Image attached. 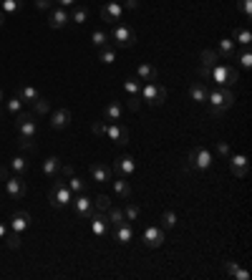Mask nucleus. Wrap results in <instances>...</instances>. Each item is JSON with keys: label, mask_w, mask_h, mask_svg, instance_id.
<instances>
[{"label": "nucleus", "mask_w": 252, "mask_h": 280, "mask_svg": "<svg viewBox=\"0 0 252 280\" xmlns=\"http://www.w3.org/2000/svg\"><path fill=\"white\" fill-rule=\"evenodd\" d=\"M207 104L212 106L210 109V116H222L234 104V94H232L230 86H217V89L207 91Z\"/></svg>", "instance_id": "obj_1"}, {"label": "nucleus", "mask_w": 252, "mask_h": 280, "mask_svg": "<svg viewBox=\"0 0 252 280\" xmlns=\"http://www.w3.org/2000/svg\"><path fill=\"white\" fill-rule=\"evenodd\" d=\"M210 79H212L217 86H234V84L240 81L237 68H234V66H230V63H214V66H212Z\"/></svg>", "instance_id": "obj_2"}, {"label": "nucleus", "mask_w": 252, "mask_h": 280, "mask_svg": "<svg viewBox=\"0 0 252 280\" xmlns=\"http://www.w3.org/2000/svg\"><path fill=\"white\" fill-rule=\"evenodd\" d=\"M108 41H114L116 48H132V46L136 43V33H134L129 26L118 23V26H114V31L108 33Z\"/></svg>", "instance_id": "obj_3"}, {"label": "nucleus", "mask_w": 252, "mask_h": 280, "mask_svg": "<svg viewBox=\"0 0 252 280\" xmlns=\"http://www.w3.org/2000/svg\"><path fill=\"white\" fill-rule=\"evenodd\" d=\"M214 164V154L207 147H194L189 152V167H194L197 172H207Z\"/></svg>", "instance_id": "obj_4"}, {"label": "nucleus", "mask_w": 252, "mask_h": 280, "mask_svg": "<svg viewBox=\"0 0 252 280\" xmlns=\"http://www.w3.org/2000/svg\"><path fill=\"white\" fill-rule=\"evenodd\" d=\"M142 99L144 101H149L152 106H162L164 101H166V89L162 86V84H156V81H146L144 86H142Z\"/></svg>", "instance_id": "obj_5"}, {"label": "nucleus", "mask_w": 252, "mask_h": 280, "mask_svg": "<svg viewBox=\"0 0 252 280\" xmlns=\"http://www.w3.org/2000/svg\"><path fill=\"white\" fill-rule=\"evenodd\" d=\"M48 199H50L53 207H68L71 199H74V192L68 189L66 182H56V184L50 187V192H48Z\"/></svg>", "instance_id": "obj_6"}, {"label": "nucleus", "mask_w": 252, "mask_h": 280, "mask_svg": "<svg viewBox=\"0 0 252 280\" xmlns=\"http://www.w3.org/2000/svg\"><path fill=\"white\" fill-rule=\"evenodd\" d=\"M18 121V139H36V131H38V124H36V114H18L16 116Z\"/></svg>", "instance_id": "obj_7"}, {"label": "nucleus", "mask_w": 252, "mask_h": 280, "mask_svg": "<svg viewBox=\"0 0 252 280\" xmlns=\"http://www.w3.org/2000/svg\"><path fill=\"white\" fill-rule=\"evenodd\" d=\"M76 199H71V204H74V212L78 215V217H84V220H88L96 209H94V199L91 197H86V192H81V194H74Z\"/></svg>", "instance_id": "obj_8"}, {"label": "nucleus", "mask_w": 252, "mask_h": 280, "mask_svg": "<svg viewBox=\"0 0 252 280\" xmlns=\"http://www.w3.org/2000/svg\"><path fill=\"white\" fill-rule=\"evenodd\" d=\"M88 172H91V179H94V182H98V184H104V182H111V179H114V167L101 164V162H94V164L88 167Z\"/></svg>", "instance_id": "obj_9"}, {"label": "nucleus", "mask_w": 252, "mask_h": 280, "mask_svg": "<svg viewBox=\"0 0 252 280\" xmlns=\"http://www.w3.org/2000/svg\"><path fill=\"white\" fill-rule=\"evenodd\" d=\"M104 136H108L111 142H116V144H129V129L121 126V124H116V121H111L106 126V134Z\"/></svg>", "instance_id": "obj_10"}, {"label": "nucleus", "mask_w": 252, "mask_h": 280, "mask_svg": "<svg viewBox=\"0 0 252 280\" xmlns=\"http://www.w3.org/2000/svg\"><path fill=\"white\" fill-rule=\"evenodd\" d=\"M6 192H8L10 199H20V197L26 194V179H23L20 174L8 177V179H6Z\"/></svg>", "instance_id": "obj_11"}, {"label": "nucleus", "mask_w": 252, "mask_h": 280, "mask_svg": "<svg viewBox=\"0 0 252 280\" xmlns=\"http://www.w3.org/2000/svg\"><path fill=\"white\" fill-rule=\"evenodd\" d=\"M121 16H124V8H121V3H114V0H108V3L101 8V21L104 23H116V21H121Z\"/></svg>", "instance_id": "obj_12"}, {"label": "nucleus", "mask_w": 252, "mask_h": 280, "mask_svg": "<svg viewBox=\"0 0 252 280\" xmlns=\"http://www.w3.org/2000/svg\"><path fill=\"white\" fill-rule=\"evenodd\" d=\"M114 240L121 242V245H129V242L134 240V225H132L129 220H124L121 225H116V230H114Z\"/></svg>", "instance_id": "obj_13"}, {"label": "nucleus", "mask_w": 252, "mask_h": 280, "mask_svg": "<svg viewBox=\"0 0 252 280\" xmlns=\"http://www.w3.org/2000/svg\"><path fill=\"white\" fill-rule=\"evenodd\" d=\"M144 245H146V247H162V245H164V230L156 227V225L146 227V230H144Z\"/></svg>", "instance_id": "obj_14"}, {"label": "nucleus", "mask_w": 252, "mask_h": 280, "mask_svg": "<svg viewBox=\"0 0 252 280\" xmlns=\"http://www.w3.org/2000/svg\"><path fill=\"white\" fill-rule=\"evenodd\" d=\"M74 121V114L68 109H56L50 114V129H66Z\"/></svg>", "instance_id": "obj_15"}, {"label": "nucleus", "mask_w": 252, "mask_h": 280, "mask_svg": "<svg viewBox=\"0 0 252 280\" xmlns=\"http://www.w3.org/2000/svg\"><path fill=\"white\" fill-rule=\"evenodd\" d=\"M114 169H116L118 174H124V177H132V174L136 172V159H134V157H129V154H124V157H118V159H116Z\"/></svg>", "instance_id": "obj_16"}, {"label": "nucleus", "mask_w": 252, "mask_h": 280, "mask_svg": "<svg viewBox=\"0 0 252 280\" xmlns=\"http://www.w3.org/2000/svg\"><path fill=\"white\" fill-rule=\"evenodd\" d=\"M68 23V11L66 8H53L50 13H48V26L50 28H63V26H66Z\"/></svg>", "instance_id": "obj_17"}, {"label": "nucleus", "mask_w": 252, "mask_h": 280, "mask_svg": "<svg viewBox=\"0 0 252 280\" xmlns=\"http://www.w3.org/2000/svg\"><path fill=\"white\" fill-rule=\"evenodd\" d=\"M30 222H33V220H30L28 212H16V215L10 217V230H13V232H26V230L30 227Z\"/></svg>", "instance_id": "obj_18"}, {"label": "nucleus", "mask_w": 252, "mask_h": 280, "mask_svg": "<svg viewBox=\"0 0 252 280\" xmlns=\"http://www.w3.org/2000/svg\"><path fill=\"white\" fill-rule=\"evenodd\" d=\"M88 220H91V232H94V235L104 237V235L108 232V220H106V217H104L101 212H94V215H91Z\"/></svg>", "instance_id": "obj_19"}, {"label": "nucleus", "mask_w": 252, "mask_h": 280, "mask_svg": "<svg viewBox=\"0 0 252 280\" xmlns=\"http://www.w3.org/2000/svg\"><path fill=\"white\" fill-rule=\"evenodd\" d=\"M230 172H232L234 177H244V174H247V157H244V154L230 157Z\"/></svg>", "instance_id": "obj_20"}, {"label": "nucleus", "mask_w": 252, "mask_h": 280, "mask_svg": "<svg viewBox=\"0 0 252 280\" xmlns=\"http://www.w3.org/2000/svg\"><path fill=\"white\" fill-rule=\"evenodd\" d=\"M207 86L202 84V81H194L192 86H189V96H192V101H197V104H207Z\"/></svg>", "instance_id": "obj_21"}, {"label": "nucleus", "mask_w": 252, "mask_h": 280, "mask_svg": "<svg viewBox=\"0 0 252 280\" xmlns=\"http://www.w3.org/2000/svg\"><path fill=\"white\" fill-rule=\"evenodd\" d=\"M111 184H114V192L118 194V197H124V199H129L132 197V184H129V177H121V179H111Z\"/></svg>", "instance_id": "obj_22"}, {"label": "nucleus", "mask_w": 252, "mask_h": 280, "mask_svg": "<svg viewBox=\"0 0 252 280\" xmlns=\"http://www.w3.org/2000/svg\"><path fill=\"white\" fill-rule=\"evenodd\" d=\"M136 76H139V81H156V68L152 66V63H142L139 68H136Z\"/></svg>", "instance_id": "obj_23"}, {"label": "nucleus", "mask_w": 252, "mask_h": 280, "mask_svg": "<svg viewBox=\"0 0 252 280\" xmlns=\"http://www.w3.org/2000/svg\"><path fill=\"white\" fill-rule=\"evenodd\" d=\"M217 56H222V58H234V41L232 38H222L220 41V46H217Z\"/></svg>", "instance_id": "obj_24"}, {"label": "nucleus", "mask_w": 252, "mask_h": 280, "mask_svg": "<svg viewBox=\"0 0 252 280\" xmlns=\"http://www.w3.org/2000/svg\"><path fill=\"white\" fill-rule=\"evenodd\" d=\"M58 172H60V159H58V157H48V159L43 162V174H46L48 179H53Z\"/></svg>", "instance_id": "obj_25"}, {"label": "nucleus", "mask_w": 252, "mask_h": 280, "mask_svg": "<svg viewBox=\"0 0 252 280\" xmlns=\"http://www.w3.org/2000/svg\"><path fill=\"white\" fill-rule=\"evenodd\" d=\"M68 21H74V23H78V26H81V23H86V21H88V8H84V6H78V3H76V6H74V11L68 13Z\"/></svg>", "instance_id": "obj_26"}, {"label": "nucleus", "mask_w": 252, "mask_h": 280, "mask_svg": "<svg viewBox=\"0 0 252 280\" xmlns=\"http://www.w3.org/2000/svg\"><path fill=\"white\" fill-rule=\"evenodd\" d=\"M121 111H124V106H121L118 101H111V104L106 106L104 116H106V121L111 124V121H118V119H121Z\"/></svg>", "instance_id": "obj_27"}, {"label": "nucleus", "mask_w": 252, "mask_h": 280, "mask_svg": "<svg viewBox=\"0 0 252 280\" xmlns=\"http://www.w3.org/2000/svg\"><path fill=\"white\" fill-rule=\"evenodd\" d=\"M106 212H108V217H106V220H108V225H114V227H116V225H121V222L126 220V217H124V209H121V207H108Z\"/></svg>", "instance_id": "obj_28"}, {"label": "nucleus", "mask_w": 252, "mask_h": 280, "mask_svg": "<svg viewBox=\"0 0 252 280\" xmlns=\"http://www.w3.org/2000/svg\"><path fill=\"white\" fill-rule=\"evenodd\" d=\"M232 41H237L240 46L250 48V41H252V33H250V28H234V38H232Z\"/></svg>", "instance_id": "obj_29"}, {"label": "nucleus", "mask_w": 252, "mask_h": 280, "mask_svg": "<svg viewBox=\"0 0 252 280\" xmlns=\"http://www.w3.org/2000/svg\"><path fill=\"white\" fill-rule=\"evenodd\" d=\"M224 267H227V272H230L232 277H237V280H250V272H247L244 267H240L237 262H227Z\"/></svg>", "instance_id": "obj_30"}, {"label": "nucleus", "mask_w": 252, "mask_h": 280, "mask_svg": "<svg viewBox=\"0 0 252 280\" xmlns=\"http://www.w3.org/2000/svg\"><path fill=\"white\" fill-rule=\"evenodd\" d=\"M0 8H3L6 16H13L16 11L23 8V0H0Z\"/></svg>", "instance_id": "obj_31"}, {"label": "nucleus", "mask_w": 252, "mask_h": 280, "mask_svg": "<svg viewBox=\"0 0 252 280\" xmlns=\"http://www.w3.org/2000/svg\"><path fill=\"white\" fill-rule=\"evenodd\" d=\"M124 89H126V94H129V96H139V91H142V81L139 79H126L124 81Z\"/></svg>", "instance_id": "obj_32"}, {"label": "nucleus", "mask_w": 252, "mask_h": 280, "mask_svg": "<svg viewBox=\"0 0 252 280\" xmlns=\"http://www.w3.org/2000/svg\"><path fill=\"white\" fill-rule=\"evenodd\" d=\"M66 184H68V189H71L74 194H81V192H86V182H84L81 177H74V174H71Z\"/></svg>", "instance_id": "obj_33"}, {"label": "nucleus", "mask_w": 252, "mask_h": 280, "mask_svg": "<svg viewBox=\"0 0 252 280\" xmlns=\"http://www.w3.org/2000/svg\"><path fill=\"white\" fill-rule=\"evenodd\" d=\"M200 61H202V66H210V68H212V66L220 61V56H217V51H210V48H207V51L200 53Z\"/></svg>", "instance_id": "obj_34"}, {"label": "nucleus", "mask_w": 252, "mask_h": 280, "mask_svg": "<svg viewBox=\"0 0 252 280\" xmlns=\"http://www.w3.org/2000/svg\"><path fill=\"white\" fill-rule=\"evenodd\" d=\"M10 169H13L16 174H20V177H23V174L28 172V162H26L23 157H13V159H10Z\"/></svg>", "instance_id": "obj_35"}, {"label": "nucleus", "mask_w": 252, "mask_h": 280, "mask_svg": "<svg viewBox=\"0 0 252 280\" xmlns=\"http://www.w3.org/2000/svg\"><path fill=\"white\" fill-rule=\"evenodd\" d=\"M108 207H111V199L106 194H96L94 197V209H96V212H106Z\"/></svg>", "instance_id": "obj_36"}, {"label": "nucleus", "mask_w": 252, "mask_h": 280, "mask_svg": "<svg viewBox=\"0 0 252 280\" xmlns=\"http://www.w3.org/2000/svg\"><path fill=\"white\" fill-rule=\"evenodd\" d=\"M139 215H142V209H139L136 204H132V202H129V204L124 207V217L129 220V222H136V220H139Z\"/></svg>", "instance_id": "obj_37"}, {"label": "nucleus", "mask_w": 252, "mask_h": 280, "mask_svg": "<svg viewBox=\"0 0 252 280\" xmlns=\"http://www.w3.org/2000/svg\"><path fill=\"white\" fill-rule=\"evenodd\" d=\"M38 96H40V94H38V89H36V86H23V89H20V99H23V101H28V104H33Z\"/></svg>", "instance_id": "obj_38"}, {"label": "nucleus", "mask_w": 252, "mask_h": 280, "mask_svg": "<svg viewBox=\"0 0 252 280\" xmlns=\"http://www.w3.org/2000/svg\"><path fill=\"white\" fill-rule=\"evenodd\" d=\"M98 61L106 63V66L114 63V61H116V51H114V48H98Z\"/></svg>", "instance_id": "obj_39"}, {"label": "nucleus", "mask_w": 252, "mask_h": 280, "mask_svg": "<svg viewBox=\"0 0 252 280\" xmlns=\"http://www.w3.org/2000/svg\"><path fill=\"white\" fill-rule=\"evenodd\" d=\"M166 227H176V212H172V209H166L162 215V230H166Z\"/></svg>", "instance_id": "obj_40"}, {"label": "nucleus", "mask_w": 252, "mask_h": 280, "mask_svg": "<svg viewBox=\"0 0 252 280\" xmlns=\"http://www.w3.org/2000/svg\"><path fill=\"white\" fill-rule=\"evenodd\" d=\"M91 41H94L96 48H106V43H108V33H104V31H94Z\"/></svg>", "instance_id": "obj_41"}, {"label": "nucleus", "mask_w": 252, "mask_h": 280, "mask_svg": "<svg viewBox=\"0 0 252 280\" xmlns=\"http://www.w3.org/2000/svg\"><path fill=\"white\" fill-rule=\"evenodd\" d=\"M6 245H8L10 250H18V247L23 245V240H20V232H8V235H6Z\"/></svg>", "instance_id": "obj_42"}, {"label": "nucleus", "mask_w": 252, "mask_h": 280, "mask_svg": "<svg viewBox=\"0 0 252 280\" xmlns=\"http://www.w3.org/2000/svg\"><path fill=\"white\" fill-rule=\"evenodd\" d=\"M20 109H23V99H20V96H13V99L8 101V111L18 116V114H20Z\"/></svg>", "instance_id": "obj_43"}, {"label": "nucleus", "mask_w": 252, "mask_h": 280, "mask_svg": "<svg viewBox=\"0 0 252 280\" xmlns=\"http://www.w3.org/2000/svg\"><path fill=\"white\" fill-rule=\"evenodd\" d=\"M240 66H242V68H250V66H252V53H250V48L242 51V56H240Z\"/></svg>", "instance_id": "obj_44"}, {"label": "nucleus", "mask_w": 252, "mask_h": 280, "mask_svg": "<svg viewBox=\"0 0 252 280\" xmlns=\"http://www.w3.org/2000/svg\"><path fill=\"white\" fill-rule=\"evenodd\" d=\"M33 106H36V111H38V114H46V111H48V101H46L43 96H38V99L33 101Z\"/></svg>", "instance_id": "obj_45"}, {"label": "nucleus", "mask_w": 252, "mask_h": 280, "mask_svg": "<svg viewBox=\"0 0 252 280\" xmlns=\"http://www.w3.org/2000/svg\"><path fill=\"white\" fill-rule=\"evenodd\" d=\"M106 126H108L106 121H94V124H91V131H94L96 136H101V134H106Z\"/></svg>", "instance_id": "obj_46"}, {"label": "nucleus", "mask_w": 252, "mask_h": 280, "mask_svg": "<svg viewBox=\"0 0 252 280\" xmlns=\"http://www.w3.org/2000/svg\"><path fill=\"white\" fill-rule=\"evenodd\" d=\"M139 106H142L139 96H129V99H126V109H129V111H139Z\"/></svg>", "instance_id": "obj_47"}, {"label": "nucleus", "mask_w": 252, "mask_h": 280, "mask_svg": "<svg viewBox=\"0 0 252 280\" xmlns=\"http://www.w3.org/2000/svg\"><path fill=\"white\" fill-rule=\"evenodd\" d=\"M18 147H20V149H26V152L36 149V144H33V139H18Z\"/></svg>", "instance_id": "obj_48"}, {"label": "nucleus", "mask_w": 252, "mask_h": 280, "mask_svg": "<svg viewBox=\"0 0 252 280\" xmlns=\"http://www.w3.org/2000/svg\"><path fill=\"white\" fill-rule=\"evenodd\" d=\"M240 8H242L244 18H250V13H252V0H240Z\"/></svg>", "instance_id": "obj_49"}, {"label": "nucleus", "mask_w": 252, "mask_h": 280, "mask_svg": "<svg viewBox=\"0 0 252 280\" xmlns=\"http://www.w3.org/2000/svg\"><path fill=\"white\" fill-rule=\"evenodd\" d=\"M121 8H126V11H136L139 8V0H124V6Z\"/></svg>", "instance_id": "obj_50"}, {"label": "nucleus", "mask_w": 252, "mask_h": 280, "mask_svg": "<svg viewBox=\"0 0 252 280\" xmlns=\"http://www.w3.org/2000/svg\"><path fill=\"white\" fill-rule=\"evenodd\" d=\"M56 3L60 6V8H71V6H76L78 0H56Z\"/></svg>", "instance_id": "obj_51"}, {"label": "nucleus", "mask_w": 252, "mask_h": 280, "mask_svg": "<svg viewBox=\"0 0 252 280\" xmlns=\"http://www.w3.org/2000/svg\"><path fill=\"white\" fill-rule=\"evenodd\" d=\"M210 74H212L210 66H200V76H202V79H210Z\"/></svg>", "instance_id": "obj_52"}, {"label": "nucleus", "mask_w": 252, "mask_h": 280, "mask_svg": "<svg viewBox=\"0 0 252 280\" xmlns=\"http://www.w3.org/2000/svg\"><path fill=\"white\" fill-rule=\"evenodd\" d=\"M217 152L227 157V154H230V147H227V142H220V144H217Z\"/></svg>", "instance_id": "obj_53"}, {"label": "nucleus", "mask_w": 252, "mask_h": 280, "mask_svg": "<svg viewBox=\"0 0 252 280\" xmlns=\"http://www.w3.org/2000/svg\"><path fill=\"white\" fill-rule=\"evenodd\" d=\"M50 3H53V0H36V6H38V8H43V11H46V8H50Z\"/></svg>", "instance_id": "obj_54"}, {"label": "nucleus", "mask_w": 252, "mask_h": 280, "mask_svg": "<svg viewBox=\"0 0 252 280\" xmlns=\"http://www.w3.org/2000/svg\"><path fill=\"white\" fill-rule=\"evenodd\" d=\"M6 235H8V227H6L3 222H0V240H6Z\"/></svg>", "instance_id": "obj_55"}, {"label": "nucleus", "mask_w": 252, "mask_h": 280, "mask_svg": "<svg viewBox=\"0 0 252 280\" xmlns=\"http://www.w3.org/2000/svg\"><path fill=\"white\" fill-rule=\"evenodd\" d=\"M0 179H3V182L8 179V167H0Z\"/></svg>", "instance_id": "obj_56"}, {"label": "nucleus", "mask_w": 252, "mask_h": 280, "mask_svg": "<svg viewBox=\"0 0 252 280\" xmlns=\"http://www.w3.org/2000/svg\"><path fill=\"white\" fill-rule=\"evenodd\" d=\"M6 23V13H0V26H3Z\"/></svg>", "instance_id": "obj_57"}, {"label": "nucleus", "mask_w": 252, "mask_h": 280, "mask_svg": "<svg viewBox=\"0 0 252 280\" xmlns=\"http://www.w3.org/2000/svg\"><path fill=\"white\" fill-rule=\"evenodd\" d=\"M0 104H3V91H0Z\"/></svg>", "instance_id": "obj_58"}, {"label": "nucleus", "mask_w": 252, "mask_h": 280, "mask_svg": "<svg viewBox=\"0 0 252 280\" xmlns=\"http://www.w3.org/2000/svg\"><path fill=\"white\" fill-rule=\"evenodd\" d=\"M114 3H118V0H114Z\"/></svg>", "instance_id": "obj_59"}]
</instances>
